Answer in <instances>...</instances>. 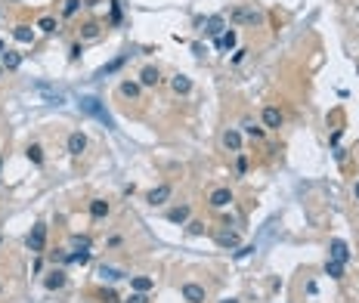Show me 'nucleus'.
Segmentation results:
<instances>
[{
	"label": "nucleus",
	"mask_w": 359,
	"mask_h": 303,
	"mask_svg": "<svg viewBox=\"0 0 359 303\" xmlns=\"http://www.w3.org/2000/svg\"><path fill=\"white\" fill-rule=\"evenodd\" d=\"M77 109H81L84 115H90V118H96V121H102L109 130H115V121H112V115L105 112V105L96 99V96H81V102H77Z\"/></svg>",
	"instance_id": "nucleus-1"
},
{
	"label": "nucleus",
	"mask_w": 359,
	"mask_h": 303,
	"mask_svg": "<svg viewBox=\"0 0 359 303\" xmlns=\"http://www.w3.org/2000/svg\"><path fill=\"white\" fill-rule=\"evenodd\" d=\"M328 260H337V263L350 260V248H347L344 238H332V241H328Z\"/></svg>",
	"instance_id": "nucleus-2"
},
{
	"label": "nucleus",
	"mask_w": 359,
	"mask_h": 303,
	"mask_svg": "<svg viewBox=\"0 0 359 303\" xmlns=\"http://www.w3.org/2000/svg\"><path fill=\"white\" fill-rule=\"evenodd\" d=\"M44 244H47V226H44V223H34V226H31V235H28V248H31L34 254H41Z\"/></svg>",
	"instance_id": "nucleus-3"
},
{
	"label": "nucleus",
	"mask_w": 359,
	"mask_h": 303,
	"mask_svg": "<svg viewBox=\"0 0 359 303\" xmlns=\"http://www.w3.org/2000/svg\"><path fill=\"white\" fill-rule=\"evenodd\" d=\"M183 297L189 303H205V288L195 285V281H186V285H183Z\"/></svg>",
	"instance_id": "nucleus-4"
},
{
	"label": "nucleus",
	"mask_w": 359,
	"mask_h": 303,
	"mask_svg": "<svg viewBox=\"0 0 359 303\" xmlns=\"http://www.w3.org/2000/svg\"><path fill=\"white\" fill-rule=\"evenodd\" d=\"M232 22H248V25H260V22H263V16H260L257 9H236V13H232Z\"/></svg>",
	"instance_id": "nucleus-5"
},
{
	"label": "nucleus",
	"mask_w": 359,
	"mask_h": 303,
	"mask_svg": "<svg viewBox=\"0 0 359 303\" xmlns=\"http://www.w3.org/2000/svg\"><path fill=\"white\" fill-rule=\"evenodd\" d=\"M223 31H226V22H223V16H211L208 22H205V34H211V37H220Z\"/></svg>",
	"instance_id": "nucleus-6"
},
{
	"label": "nucleus",
	"mask_w": 359,
	"mask_h": 303,
	"mask_svg": "<svg viewBox=\"0 0 359 303\" xmlns=\"http://www.w3.org/2000/svg\"><path fill=\"white\" fill-rule=\"evenodd\" d=\"M263 124L269 127V130L282 127V112H279V109H273V105H266V109H263Z\"/></svg>",
	"instance_id": "nucleus-7"
},
{
	"label": "nucleus",
	"mask_w": 359,
	"mask_h": 303,
	"mask_svg": "<svg viewBox=\"0 0 359 303\" xmlns=\"http://www.w3.org/2000/svg\"><path fill=\"white\" fill-rule=\"evenodd\" d=\"M84 149H87V136H84L81 130H74V133L69 136V152H72V155H81Z\"/></svg>",
	"instance_id": "nucleus-8"
},
{
	"label": "nucleus",
	"mask_w": 359,
	"mask_h": 303,
	"mask_svg": "<svg viewBox=\"0 0 359 303\" xmlns=\"http://www.w3.org/2000/svg\"><path fill=\"white\" fill-rule=\"evenodd\" d=\"M236 41H239V34H236V31H232V28H229V31H223V34L217 37V50H223V53H229V50H232V47H236Z\"/></svg>",
	"instance_id": "nucleus-9"
},
{
	"label": "nucleus",
	"mask_w": 359,
	"mask_h": 303,
	"mask_svg": "<svg viewBox=\"0 0 359 303\" xmlns=\"http://www.w3.org/2000/svg\"><path fill=\"white\" fill-rule=\"evenodd\" d=\"M37 90H41V96L47 99V105H62V102H65V96H62L59 90H50V87H47V84H41V87H37Z\"/></svg>",
	"instance_id": "nucleus-10"
},
{
	"label": "nucleus",
	"mask_w": 359,
	"mask_h": 303,
	"mask_svg": "<svg viewBox=\"0 0 359 303\" xmlns=\"http://www.w3.org/2000/svg\"><path fill=\"white\" fill-rule=\"evenodd\" d=\"M229 201H232L229 189H214V192H211V208H226Z\"/></svg>",
	"instance_id": "nucleus-11"
},
{
	"label": "nucleus",
	"mask_w": 359,
	"mask_h": 303,
	"mask_svg": "<svg viewBox=\"0 0 359 303\" xmlns=\"http://www.w3.org/2000/svg\"><path fill=\"white\" fill-rule=\"evenodd\" d=\"M168 198H170V186H158V189L149 192V198H145V201H149L152 208H155V204H164Z\"/></svg>",
	"instance_id": "nucleus-12"
},
{
	"label": "nucleus",
	"mask_w": 359,
	"mask_h": 303,
	"mask_svg": "<svg viewBox=\"0 0 359 303\" xmlns=\"http://www.w3.org/2000/svg\"><path fill=\"white\" fill-rule=\"evenodd\" d=\"M0 65H3L6 71H16V68L22 65V56H19V53H13V50H6L3 56H0Z\"/></svg>",
	"instance_id": "nucleus-13"
},
{
	"label": "nucleus",
	"mask_w": 359,
	"mask_h": 303,
	"mask_svg": "<svg viewBox=\"0 0 359 303\" xmlns=\"http://www.w3.org/2000/svg\"><path fill=\"white\" fill-rule=\"evenodd\" d=\"M127 56H130V53H124V56H118V59H112L109 65H102V68H99V71H96V77H105V74H115V71H118V68H121L124 62H127Z\"/></svg>",
	"instance_id": "nucleus-14"
},
{
	"label": "nucleus",
	"mask_w": 359,
	"mask_h": 303,
	"mask_svg": "<svg viewBox=\"0 0 359 303\" xmlns=\"http://www.w3.org/2000/svg\"><path fill=\"white\" fill-rule=\"evenodd\" d=\"M96 276H99L102 281H121V279H124V272H121V269H115V266H99V269H96Z\"/></svg>",
	"instance_id": "nucleus-15"
},
{
	"label": "nucleus",
	"mask_w": 359,
	"mask_h": 303,
	"mask_svg": "<svg viewBox=\"0 0 359 303\" xmlns=\"http://www.w3.org/2000/svg\"><path fill=\"white\" fill-rule=\"evenodd\" d=\"M158 81H161L158 68H152V65H149V68H143V74H140V84H143V87H155Z\"/></svg>",
	"instance_id": "nucleus-16"
},
{
	"label": "nucleus",
	"mask_w": 359,
	"mask_h": 303,
	"mask_svg": "<svg viewBox=\"0 0 359 303\" xmlns=\"http://www.w3.org/2000/svg\"><path fill=\"white\" fill-rule=\"evenodd\" d=\"M65 281H69V279H65V272H62V269H53L50 276H47V281H44V285L50 288V291H56V288H62Z\"/></svg>",
	"instance_id": "nucleus-17"
},
{
	"label": "nucleus",
	"mask_w": 359,
	"mask_h": 303,
	"mask_svg": "<svg viewBox=\"0 0 359 303\" xmlns=\"http://www.w3.org/2000/svg\"><path fill=\"white\" fill-rule=\"evenodd\" d=\"M223 145L232 149V152H239L241 149V133L239 130H226V133H223Z\"/></svg>",
	"instance_id": "nucleus-18"
},
{
	"label": "nucleus",
	"mask_w": 359,
	"mask_h": 303,
	"mask_svg": "<svg viewBox=\"0 0 359 303\" xmlns=\"http://www.w3.org/2000/svg\"><path fill=\"white\" fill-rule=\"evenodd\" d=\"M105 213H109V201L93 198V201H90V217H93V220H102Z\"/></svg>",
	"instance_id": "nucleus-19"
},
{
	"label": "nucleus",
	"mask_w": 359,
	"mask_h": 303,
	"mask_svg": "<svg viewBox=\"0 0 359 303\" xmlns=\"http://www.w3.org/2000/svg\"><path fill=\"white\" fill-rule=\"evenodd\" d=\"M13 37L19 44H34V31L28 25H16V31H13Z\"/></svg>",
	"instance_id": "nucleus-20"
},
{
	"label": "nucleus",
	"mask_w": 359,
	"mask_h": 303,
	"mask_svg": "<svg viewBox=\"0 0 359 303\" xmlns=\"http://www.w3.org/2000/svg\"><path fill=\"white\" fill-rule=\"evenodd\" d=\"M170 87H173V93H189L192 90V81H189V77L186 74H177V77H173V81H170Z\"/></svg>",
	"instance_id": "nucleus-21"
},
{
	"label": "nucleus",
	"mask_w": 359,
	"mask_h": 303,
	"mask_svg": "<svg viewBox=\"0 0 359 303\" xmlns=\"http://www.w3.org/2000/svg\"><path fill=\"white\" fill-rule=\"evenodd\" d=\"M217 244L220 248H239V235L236 232H217Z\"/></svg>",
	"instance_id": "nucleus-22"
},
{
	"label": "nucleus",
	"mask_w": 359,
	"mask_h": 303,
	"mask_svg": "<svg viewBox=\"0 0 359 303\" xmlns=\"http://www.w3.org/2000/svg\"><path fill=\"white\" fill-rule=\"evenodd\" d=\"M168 220H170V223H186V220H189V208H186V204L173 208V210L168 213Z\"/></svg>",
	"instance_id": "nucleus-23"
},
{
	"label": "nucleus",
	"mask_w": 359,
	"mask_h": 303,
	"mask_svg": "<svg viewBox=\"0 0 359 303\" xmlns=\"http://www.w3.org/2000/svg\"><path fill=\"white\" fill-rule=\"evenodd\" d=\"M130 285H133V291H143V294H145V291H152L155 281H152V279H145V276H133V279H130Z\"/></svg>",
	"instance_id": "nucleus-24"
},
{
	"label": "nucleus",
	"mask_w": 359,
	"mask_h": 303,
	"mask_svg": "<svg viewBox=\"0 0 359 303\" xmlns=\"http://www.w3.org/2000/svg\"><path fill=\"white\" fill-rule=\"evenodd\" d=\"M325 272L332 279H344V263H337V260H325Z\"/></svg>",
	"instance_id": "nucleus-25"
},
{
	"label": "nucleus",
	"mask_w": 359,
	"mask_h": 303,
	"mask_svg": "<svg viewBox=\"0 0 359 303\" xmlns=\"http://www.w3.org/2000/svg\"><path fill=\"white\" fill-rule=\"evenodd\" d=\"M121 96H127V99H137V96H140V84L124 81V84H121Z\"/></svg>",
	"instance_id": "nucleus-26"
},
{
	"label": "nucleus",
	"mask_w": 359,
	"mask_h": 303,
	"mask_svg": "<svg viewBox=\"0 0 359 303\" xmlns=\"http://www.w3.org/2000/svg\"><path fill=\"white\" fill-rule=\"evenodd\" d=\"M25 155H28V161H34V164H44V149H41L37 142H34V145H28V152H25Z\"/></svg>",
	"instance_id": "nucleus-27"
},
{
	"label": "nucleus",
	"mask_w": 359,
	"mask_h": 303,
	"mask_svg": "<svg viewBox=\"0 0 359 303\" xmlns=\"http://www.w3.org/2000/svg\"><path fill=\"white\" fill-rule=\"evenodd\" d=\"M65 260H69V263H81V266H84V263H90V251H74Z\"/></svg>",
	"instance_id": "nucleus-28"
},
{
	"label": "nucleus",
	"mask_w": 359,
	"mask_h": 303,
	"mask_svg": "<svg viewBox=\"0 0 359 303\" xmlns=\"http://www.w3.org/2000/svg\"><path fill=\"white\" fill-rule=\"evenodd\" d=\"M72 244H74V251H90V235H74Z\"/></svg>",
	"instance_id": "nucleus-29"
},
{
	"label": "nucleus",
	"mask_w": 359,
	"mask_h": 303,
	"mask_svg": "<svg viewBox=\"0 0 359 303\" xmlns=\"http://www.w3.org/2000/svg\"><path fill=\"white\" fill-rule=\"evenodd\" d=\"M245 133H248V136H254V140H257V136H263V127H257V124L245 121Z\"/></svg>",
	"instance_id": "nucleus-30"
},
{
	"label": "nucleus",
	"mask_w": 359,
	"mask_h": 303,
	"mask_svg": "<svg viewBox=\"0 0 359 303\" xmlns=\"http://www.w3.org/2000/svg\"><path fill=\"white\" fill-rule=\"evenodd\" d=\"M37 28H41V31H47V34H50V31H56V22H53L50 16H47V19H41V22H37Z\"/></svg>",
	"instance_id": "nucleus-31"
},
{
	"label": "nucleus",
	"mask_w": 359,
	"mask_h": 303,
	"mask_svg": "<svg viewBox=\"0 0 359 303\" xmlns=\"http://www.w3.org/2000/svg\"><path fill=\"white\" fill-rule=\"evenodd\" d=\"M77 6H81V0H65V9H62V13H65V16H74Z\"/></svg>",
	"instance_id": "nucleus-32"
},
{
	"label": "nucleus",
	"mask_w": 359,
	"mask_h": 303,
	"mask_svg": "<svg viewBox=\"0 0 359 303\" xmlns=\"http://www.w3.org/2000/svg\"><path fill=\"white\" fill-rule=\"evenodd\" d=\"M124 303H149V297H145L143 291H133V294H130L127 300H124Z\"/></svg>",
	"instance_id": "nucleus-33"
},
{
	"label": "nucleus",
	"mask_w": 359,
	"mask_h": 303,
	"mask_svg": "<svg viewBox=\"0 0 359 303\" xmlns=\"http://www.w3.org/2000/svg\"><path fill=\"white\" fill-rule=\"evenodd\" d=\"M248 254H254V244H245V248H241V251H236V260L248 257Z\"/></svg>",
	"instance_id": "nucleus-34"
},
{
	"label": "nucleus",
	"mask_w": 359,
	"mask_h": 303,
	"mask_svg": "<svg viewBox=\"0 0 359 303\" xmlns=\"http://www.w3.org/2000/svg\"><path fill=\"white\" fill-rule=\"evenodd\" d=\"M102 300H105V303H118V294L109 288V291H102Z\"/></svg>",
	"instance_id": "nucleus-35"
},
{
	"label": "nucleus",
	"mask_w": 359,
	"mask_h": 303,
	"mask_svg": "<svg viewBox=\"0 0 359 303\" xmlns=\"http://www.w3.org/2000/svg\"><path fill=\"white\" fill-rule=\"evenodd\" d=\"M96 34H99V25H87L84 28V37H96Z\"/></svg>",
	"instance_id": "nucleus-36"
},
{
	"label": "nucleus",
	"mask_w": 359,
	"mask_h": 303,
	"mask_svg": "<svg viewBox=\"0 0 359 303\" xmlns=\"http://www.w3.org/2000/svg\"><path fill=\"white\" fill-rule=\"evenodd\" d=\"M112 22H115V25L121 22V9H118V3H112Z\"/></svg>",
	"instance_id": "nucleus-37"
},
{
	"label": "nucleus",
	"mask_w": 359,
	"mask_h": 303,
	"mask_svg": "<svg viewBox=\"0 0 359 303\" xmlns=\"http://www.w3.org/2000/svg\"><path fill=\"white\" fill-rule=\"evenodd\" d=\"M236 167H239V173H245V167H248V161H245V155H239V164H236Z\"/></svg>",
	"instance_id": "nucleus-38"
},
{
	"label": "nucleus",
	"mask_w": 359,
	"mask_h": 303,
	"mask_svg": "<svg viewBox=\"0 0 359 303\" xmlns=\"http://www.w3.org/2000/svg\"><path fill=\"white\" fill-rule=\"evenodd\" d=\"M69 56H72V59H81V44H74V47H72V53H69Z\"/></svg>",
	"instance_id": "nucleus-39"
},
{
	"label": "nucleus",
	"mask_w": 359,
	"mask_h": 303,
	"mask_svg": "<svg viewBox=\"0 0 359 303\" xmlns=\"http://www.w3.org/2000/svg\"><path fill=\"white\" fill-rule=\"evenodd\" d=\"M220 303H239V300H236V297H229V300H220Z\"/></svg>",
	"instance_id": "nucleus-40"
},
{
	"label": "nucleus",
	"mask_w": 359,
	"mask_h": 303,
	"mask_svg": "<svg viewBox=\"0 0 359 303\" xmlns=\"http://www.w3.org/2000/svg\"><path fill=\"white\" fill-rule=\"evenodd\" d=\"M356 201H359V183H356Z\"/></svg>",
	"instance_id": "nucleus-41"
},
{
	"label": "nucleus",
	"mask_w": 359,
	"mask_h": 303,
	"mask_svg": "<svg viewBox=\"0 0 359 303\" xmlns=\"http://www.w3.org/2000/svg\"><path fill=\"white\" fill-rule=\"evenodd\" d=\"M0 167H3V155H0Z\"/></svg>",
	"instance_id": "nucleus-42"
},
{
	"label": "nucleus",
	"mask_w": 359,
	"mask_h": 303,
	"mask_svg": "<svg viewBox=\"0 0 359 303\" xmlns=\"http://www.w3.org/2000/svg\"><path fill=\"white\" fill-rule=\"evenodd\" d=\"M0 74H3V65H0Z\"/></svg>",
	"instance_id": "nucleus-43"
}]
</instances>
